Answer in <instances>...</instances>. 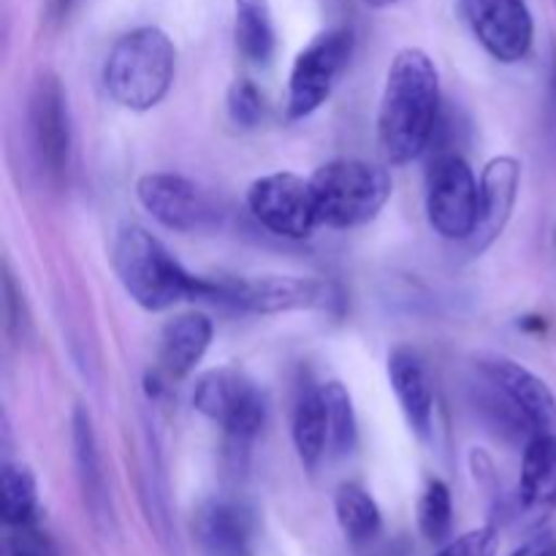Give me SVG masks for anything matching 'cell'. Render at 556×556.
Masks as SVG:
<instances>
[{"label":"cell","instance_id":"obj_1","mask_svg":"<svg viewBox=\"0 0 556 556\" xmlns=\"http://www.w3.org/2000/svg\"><path fill=\"white\" fill-rule=\"evenodd\" d=\"M440 114V79L424 49L396 52L386 74L378 109V141L386 161L402 166L421 155L432 141Z\"/></svg>","mask_w":556,"mask_h":556},{"label":"cell","instance_id":"obj_2","mask_svg":"<svg viewBox=\"0 0 556 556\" xmlns=\"http://www.w3.org/2000/svg\"><path fill=\"white\" fill-rule=\"evenodd\" d=\"M112 266L125 293L150 313L206 296V277L190 275L155 233L134 223L114 237Z\"/></svg>","mask_w":556,"mask_h":556},{"label":"cell","instance_id":"obj_3","mask_svg":"<svg viewBox=\"0 0 556 556\" xmlns=\"http://www.w3.org/2000/svg\"><path fill=\"white\" fill-rule=\"evenodd\" d=\"M177 68V49L166 30L136 27L114 41L103 63L106 92L130 112H150L166 98Z\"/></svg>","mask_w":556,"mask_h":556},{"label":"cell","instance_id":"obj_4","mask_svg":"<svg viewBox=\"0 0 556 556\" xmlns=\"http://www.w3.org/2000/svg\"><path fill=\"white\" fill-rule=\"evenodd\" d=\"M320 226L356 228L375 220L391 199V177L383 166L340 157L309 177Z\"/></svg>","mask_w":556,"mask_h":556},{"label":"cell","instance_id":"obj_5","mask_svg":"<svg viewBox=\"0 0 556 556\" xmlns=\"http://www.w3.org/2000/svg\"><path fill=\"white\" fill-rule=\"evenodd\" d=\"M210 302L231 304L248 313L275 315L291 309H329L340 302V293L331 282L315 277L264 275V277H206V296Z\"/></svg>","mask_w":556,"mask_h":556},{"label":"cell","instance_id":"obj_6","mask_svg":"<svg viewBox=\"0 0 556 556\" xmlns=\"http://www.w3.org/2000/svg\"><path fill=\"white\" fill-rule=\"evenodd\" d=\"M481 215V179L456 152H443L427 172V217L434 233L467 242Z\"/></svg>","mask_w":556,"mask_h":556},{"label":"cell","instance_id":"obj_7","mask_svg":"<svg viewBox=\"0 0 556 556\" xmlns=\"http://www.w3.org/2000/svg\"><path fill=\"white\" fill-rule=\"evenodd\" d=\"M193 407L237 445H248L264 429L266 402L258 386L233 367H217L193 386Z\"/></svg>","mask_w":556,"mask_h":556},{"label":"cell","instance_id":"obj_8","mask_svg":"<svg viewBox=\"0 0 556 556\" xmlns=\"http://www.w3.org/2000/svg\"><path fill=\"white\" fill-rule=\"evenodd\" d=\"M353 33L348 27H331L318 33L293 60L288 76V119H304L318 112L320 103L334 90L337 79L353 58Z\"/></svg>","mask_w":556,"mask_h":556},{"label":"cell","instance_id":"obj_9","mask_svg":"<svg viewBox=\"0 0 556 556\" xmlns=\"http://www.w3.org/2000/svg\"><path fill=\"white\" fill-rule=\"evenodd\" d=\"M248 206L255 220L277 237L307 239L320 226L313 182L291 172L255 179L248 190Z\"/></svg>","mask_w":556,"mask_h":556},{"label":"cell","instance_id":"obj_10","mask_svg":"<svg viewBox=\"0 0 556 556\" xmlns=\"http://www.w3.org/2000/svg\"><path fill=\"white\" fill-rule=\"evenodd\" d=\"M467 27L500 63H519L535 38V22L525 0H459Z\"/></svg>","mask_w":556,"mask_h":556},{"label":"cell","instance_id":"obj_11","mask_svg":"<svg viewBox=\"0 0 556 556\" xmlns=\"http://www.w3.org/2000/svg\"><path fill=\"white\" fill-rule=\"evenodd\" d=\"M136 199L168 231H199V228L210 226L212 215H215L204 190L179 174H144L136 182Z\"/></svg>","mask_w":556,"mask_h":556},{"label":"cell","instance_id":"obj_12","mask_svg":"<svg viewBox=\"0 0 556 556\" xmlns=\"http://www.w3.org/2000/svg\"><path fill=\"white\" fill-rule=\"evenodd\" d=\"M255 510L239 497H210L193 516V543L201 556H255Z\"/></svg>","mask_w":556,"mask_h":556},{"label":"cell","instance_id":"obj_13","mask_svg":"<svg viewBox=\"0 0 556 556\" xmlns=\"http://www.w3.org/2000/svg\"><path fill=\"white\" fill-rule=\"evenodd\" d=\"M476 367L527 418L532 432H556V396L546 380L508 356H481Z\"/></svg>","mask_w":556,"mask_h":556},{"label":"cell","instance_id":"obj_14","mask_svg":"<svg viewBox=\"0 0 556 556\" xmlns=\"http://www.w3.org/2000/svg\"><path fill=\"white\" fill-rule=\"evenodd\" d=\"M27 123L38 166L52 177H60L68 166L71 119L65 92L54 76H41L33 87Z\"/></svg>","mask_w":556,"mask_h":556},{"label":"cell","instance_id":"obj_15","mask_svg":"<svg viewBox=\"0 0 556 556\" xmlns=\"http://www.w3.org/2000/svg\"><path fill=\"white\" fill-rule=\"evenodd\" d=\"M521 185V163L510 155L492 157L481 174V215L472 237L467 239L472 253H483L503 237Z\"/></svg>","mask_w":556,"mask_h":556},{"label":"cell","instance_id":"obj_16","mask_svg":"<svg viewBox=\"0 0 556 556\" xmlns=\"http://www.w3.org/2000/svg\"><path fill=\"white\" fill-rule=\"evenodd\" d=\"M519 510L532 527L543 525L556 510V432L535 434L525 443Z\"/></svg>","mask_w":556,"mask_h":556},{"label":"cell","instance_id":"obj_17","mask_svg":"<svg viewBox=\"0 0 556 556\" xmlns=\"http://www.w3.org/2000/svg\"><path fill=\"white\" fill-rule=\"evenodd\" d=\"M389 383L394 389L405 421L418 438L427 440L434 427V391L427 367L410 348H394L389 353Z\"/></svg>","mask_w":556,"mask_h":556},{"label":"cell","instance_id":"obj_18","mask_svg":"<svg viewBox=\"0 0 556 556\" xmlns=\"http://www.w3.org/2000/svg\"><path fill=\"white\" fill-rule=\"evenodd\" d=\"M212 342V320L204 313L174 315L161 331V367L168 378H188Z\"/></svg>","mask_w":556,"mask_h":556},{"label":"cell","instance_id":"obj_19","mask_svg":"<svg viewBox=\"0 0 556 556\" xmlns=\"http://www.w3.org/2000/svg\"><path fill=\"white\" fill-rule=\"evenodd\" d=\"M233 36L244 60L253 65L269 63L277 49L269 0H233Z\"/></svg>","mask_w":556,"mask_h":556},{"label":"cell","instance_id":"obj_20","mask_svg":"<svg viewBox=\"0 0 556 556\" xmlns=\"http://www.w3.org/2000/svg\"><path fill=\"white\" fill-rule=\"evenodd\" d=\"M74 456L76 470H79L81 492H85V503L90 508L92 519L101 521L109 514L106 500V483H103L101 472V456H98L96 432H92V421L81 407L74 410Z\"/></svg>","mask_w":556,"mask_h":556},{"label":"cell","instance_id":"obj_21","mask_svg":"<svg viewBox=\"0 0 556 556\" xmlns=\"http://www.w3.org/2000/svg\"><path fill=\"white\" fill-rule=\"evenodd\" d=\"M293 445L299 451V459L307 470H315L318 462L329 451V413H326L324 391L309 389L302 394L293 410Z\"/></svg>","mask_w":556,"mask_h":556},{"label":"cell","instance_id":"obj_22","mask_svg":"<svg viewBox=\"0 0 556 556\" xmlns=\"http://www.w3.org/2000/svg\"><path fill=\"white\" fill-rule=\"evenodd\" d=\"M334 514L337 525H340L342 535L353 543V546H367L380 535V508L372 500V494L358 483H342L337 489L334 497Z\"/></svg>","mask_w":556,"mask_h":556},{"label":"cell","instance_id":"obj_23","mask_svg":"<svg viewBox=\"0 0 556 556\" xmlns=\"http://www.w3.org/2000/svg\"><path fill=\"white\" fill-rule=\"evenodd\" d=\"M0 492H3L5 530L30 527L38 519V483L30 467L3 459L0 467Z\"/></svg>","mask_w":556,"mask_h":556},{"label":"cell","instance_id":"obj_24","mask_svg":"<svg viewBox=\"0 0 556 556\" xmlns=\"http://www.w3.org/2000/svg\"><path fill=\"white\" fill-rule=\"evenodd\" d=\"M326 400V413H329V451L337 456H345L356 448L358 421L353 410V400L342 383L320 386Z\"/></svg>","mask_w":556,"mask_h":556},{"label":"cell","instance_id":"obj_25","mask_svg":"<svg viewBox=\"0 0 556 556\" xmlns=\"http://www.w3.org/2000/svg\"><path fill=\"white\" fill-rule=\"evenodd\" d=\"M418 527L429 543H445L454 530V500L443 481H429L418 500Z\"/></svg>","mask_w":556,"mask_h":556},{"label":"cell","instance_id":"obj_26","mask_svg":"<svg viewBox=\"0 0 556 556\" xmlns=\"http://www.w3.org/2000/svg\"><path fill=\"white\" fill-rule=\"evenodd\" d=\"M264 112L266 101L258 87L250 79L233 81L231 90H228V114H231L233 123L242 125V128H255L264 119Z\"/></svg>","mask_w":556,"mask_h":556},{"label":"cell","instance_id":"obj_27","mask_svg":"<svg viewBox=\"0 0 556 556\" xmlns=\"http://www.w3.org/2000/svg\"><path fill=\"white\" fill-rule=\"evenodd\" d=\"M497 530L494 527H481L467 535L456 538V541L445 543L434 556H494L497 554Z\"/></svg>","mask_w":556,"mask_h":556},{"label":"cell","instance_id":"obj_28","mask_svg":"<svg viewBox=\"0 0 556 556\" xmlns=\"http://www.w3.org/2000/svg\"><path fill=\"white\" fill-rule=\"evenodd\" d=\"M3 556H54L47 535H41L38 525L16 527L5 535Z\"/></svg>","mask_w":556,"mask_h":556},{"label":"cell","instance_id":"obj_29","mask_svg":"<svg viewBox=\"0 0 556 556\" xmlns=\"http://www.w3.org/2000/svg\"><path fill=\"white\" fill-rule=\"evenodd\" d=\"M510 556H556V535L548 530L535 532V535L527 538Z\"/></svg>","mask_w":556,"mask_h":556},{"label":"cell","instance_id":"obj_30","mask_svg":"<svg viewBox=\"0 0 556 556\" xmlns=\"http://www.w3.org/2000/svg\"><path fill=\"white\" fill-rule=\"evenodd\" d=\"M364 3L372 5V9H389V5L402 3V0H364Z\"/></svg>","mask_w":556,"mask_h":556},{"label":"cell","instance_id":"obj_31","mask_svg":"<svg viewBox=\"0 0 556 556\" xmlns=\"http://www.w3.org/2000/svg\"><path fill=\"white\" fill-rule=\"evenodd\" d=\"M552 109H554V128H556V68H554V76H552Z\"/></svg>","mask_w":556,"mask_h":556}]
</instances>
